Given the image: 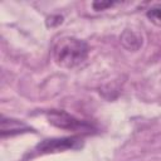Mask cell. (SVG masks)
Returning a JSON list of instances; mask_svg holds the SVG:
<instances>
[{
	"label": "cell",
	"instance_id": "1",
	"mask_svg": "<svg viewBox=\"0 0 161 161\" xmlns=\"http://www.w3.org/2000/svg\"><path fill=\"white\" fill-rule=\"evenodd\" d=\"M89 53L88 44L74 36H63L53 47L54 62L63 68H75L82 64Z\"/></svg>",
	"mask_w": 161,
	"mask_h": 161
},
{
	"label": "cell",
	"instance_id": "2",
	"mask_svg": "<svg viewBox=\"0 0 161 161\" xmlns=\"http://www.w3.org/2000/svg\"><path fill=\"white\" fill-rule=\"evenodd\" d=\"M45 116L50 125H53L60 130L77 132V135H80V136L91 135L97 131V127L92 122L77 118L65 111L52 109V111H48L45 113Z\"/></svg>",
	"mask_w": 161,
	"mask_h": 161
},
{
	"label": "cell",
	"instance_id": "3",
	"mask_svg": "<svg viewBox=\"0 0 161 161\" xmlns=\"http://www.w3.org/2000/svg\"><path fill=\"white\" fill-rule=\"evenodd\" d=\"M82 146H83V136L80 135L47 138L34 147L33 153L45 155V153H53V152H62L67 150H79Z\"/></svg>",
	"mask_w": 161,
	"mask_h": 161
},
{
	"label": "cell",
	"instance_id": "4",
	"mask_svg": "<svg viewBox=\"0 0 161 161\" xmlns=\"http://www.w3.org/2000/svg\"><path fill=\"white\" fill-rule=\"evenodd\" d=\"M1 137L5 138L8 136H15L28 132H35L34 128H31L29 125H26L23 121L15 119V118H8L5 116H1V126H0Z\"/></svg>",
	"mask_w": 161,
	"mask_h": 161
},
{
	"label": "cell",
	"instance_id": "5",
	"mask_svg": "<svg viewBox=\"0 0 161 161\" xmlns=\"http://www.w3.org/2000/svg\"><path fill=\"white\" fill-rule=\"evenodd\" d=\"M121 42H122V44H123L125 48H127V47H128V43H131V44H130V48H128L130 50H136V49H138L140 45H141V39H140V36H138L136 33L131 31V30H126V31L122 34Z\"/></svg>",
	"mask_w": 161,
	"mask_h": 161
},
{
	"label": "cell",
	"instance_id": "6",
	"mask_svg": "<svg viewBox=\"0 0 161 161\" xmlns=\"http://www.w3.org/2000/svg\"><path fill=\"white\" fill-rule=\"evenodd\" d=\"M146 16L152 24L161 28V3L155 4L151 8H148L146 11Z\"/></svg>",
	"mask_w": 161,
	"mask_h": 161
},
{
	"label": "cell",
	"instance_id": "7",
	"mask_svg": "<svg viewBox=\"0 0 161 161\" xmlns=\"http://www.w3.org/2000/svg\"><path fill=\"white\" fill-rule=\"evenodd\" d=\"M116 4H117V3H114V1H94V3L92 4V6H93L94 10L99 11V10H104V9H107V8H111V6L116 5Z\"/></svg>",
	"mask_w": 161,
	"mask_h": 161
}]
</instances>
